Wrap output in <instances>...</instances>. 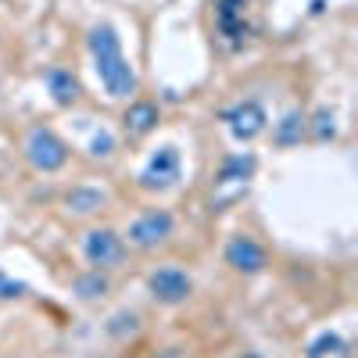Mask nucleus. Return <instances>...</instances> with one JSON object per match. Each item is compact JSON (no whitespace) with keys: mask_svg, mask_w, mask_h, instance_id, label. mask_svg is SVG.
Here are the masks:
<instances>
[{"mask_svg":"<svg viewBox=\"0 0 358 358\" xmlns=\"http://www.w3.org/2000/svg\"><path fill=\"white\" fill-rule=\"evenodd\" d=\"M90 54H94V69L101 76V86L108 90V97L136 94V72L129 69L122 43H118L111 25H97L94 33H90Z\"/></svg>","mask_w":358,"mask_h":358,"instance_id":"obj_1","label":"nucleus"},{"mask_svg":"<svg viewBox=\"0 0 358 358\" xmlns=\"http://www.w3.org/2000/svg\"><path fill=\"white\" fill-rule=\"evenodd\" d=\"M172 229H176L172 212H165V208H155V212H143L140 219L129 222L126 241H129V248H136V251H155V248H162L169 236H172Z\"/></svg>","mask_w":358,"mask_h":358,"instance_id":"obj_2","label":"nucleus"},{"mask_svg":"<svg viewBox=\"0 0 358 358\" xmlns=\"http://www.w3.org/2000/svg\"><path fill=\"white\" fill-rule=\"evenodd\" d=\"M25 158L40 172H57L69 162V147H65V140H57L50 129L36 126L33 133L25 136Z\"/></svg>","mask_w":358,"mask_h":358,"instance_id":"obj_3","label":"nucleus"},{"mask_svg":"<svg viewBox=\"0 0 358 358\" xmlns=\"http://www.w3.org/2000/svg\"><path fill=\"white\" fill-rule=\"evenodd\" d=\"M83 255L97 273L101 268H118L126 262V241L115 229H90L83 236Z\"/></svg>","mask_w":358,"mask_h":358,"instance_id":"obj_4","label":"nucleus"},{"mask_svg":"<svg viewBox=\"0 0 358 358\" xmlns=\"http://www.w3.org/2000/svg\"><path fill=\"white\" fill-rule=\"evenodd\" d=\"M147 287H151L155 301H162V305H183L190 297V290H194L190 276L183 273V268H176V265H165V268H158V273H151Z\"/></svg>","mask_w":358,"mask_h":358,"instance_id":"obj_5","label":"nucleus"},{"mask_svg":"<svg viewBox=\"0 0 358 358\" xmlns=\"http://www.w3.org/2000/svg\"><path fill=\"white\" fill-rule=\"evenodd\" d=\"M179 179V151L176 147H162V151L147 162V169L140 172V187L143 190H169Z\"/></svg>","mask_w":358,"mask_h":358,"instance_id":"obj_6","label":"nucleus"},{"mask_svg":"<svg viewBox=\"0 0 358 358\" xmlns=\"http://www.w3.org/2000/svg\"><path fill=\"white\" fill-rule=\"evenodd\" d=\"M226 262L236 268V273H262L265 268V248L248 233H236L233 241L226 244Z\"/></svg>","mask_w":358,"mask_h":358,"instance_id":"obj_7","label":"nucleus"},{"mask_svg":"<svg viewBox=\"0 0 358 358\" xmlns=\"http://www.w3.org/2000/svg\"><path fill=\"white\" fill-rule=\"evenodd\" d=\"M226 122L236 140H255L265 129V111L255 101H248V104H236L233 111H226Z\"/></svg>","mask_w":358,"mask_h":358,"instance_id":"obj_8","label":"nucleus"},{"mask_svg":"<svg viewBox=\"0 0 358 358\" xmlns=\"http://www.w3.org/2000/svg\"><path fill=\"white\" fill-rule=\"evenodd\" d=\"M122 122H126V133L129 136H147V133L158 126V104H151V101L129 104L126 115H122Z\"/></svg>","mask_w":358,"mask_h":358,"instance_id":"obj_9","label":"nucleus"},{"mask_svg":"<svg viewBox=\"0 0 358 358\" xmlns=\"http://www.w3.org/2000/svg\"><path fill=\"white\" fill-rule=\"evenodd\" d=\"M244 11L248 0H219V29L226 36H244Z\"/></svg>","mask_w":358,"mask_h":358,"instance_id":"obj_10","label":"nucleus"},{"mask_svg":"<svg viewBox=\"0 0 358 358\" xmlns=\"http://www.w3.org/2000/svg\"><path fill=\"white\" fill-rule=\"evenodd\" d=\"M104 204H108V194L97 187H76L69 194V212H76V215H94Z\"/></svg>","mask_w":358,"mask_h":358,"instance_id":"obj_11","label":"nucleus"},{"mask_svg":"<svg viewBox=\"0 0 358 358\" xmlns=\"http://www.w3.org/2000/svg\"><path fill=\"white\" fill-rule=\"evenodd\" d=\"M47 86H50V94H54L57 104H72V101L79 97V83H76V76L65 72V69H50V72H47Z\"/></svg>","mask_w":358,"mask_h":358,"instance_id":"obj_12","label":"nucleus"},{"mask_svg":"<svg viewBox=\"0 0 358 358\" xmlns=\"http://www.w3.org/2000/svg\"><path fill=\"white\" fill-rule=\"evenodd\" d=\"M301 129H305V118H301V115H287V118H283V129H280L276 140H280V143H294L297 136H301Z\"/></svg>","mask_w":358,"mask_h":358,"instance_id":"obj_13","label":"nucleus"},{"mask_svg":"<svg viewBox=\"0 0 358 358\" xmlns=\"http://www.w3.org/2000/svg\"><path fill=\"white\" fill-rule=\"evenodd\" d=\"M76 290H79L83 297H97V294H104V290H108V280H104L101 273H94L90 280H76Z\"/></svg>","mask_w":358,"mask_h":358,"instance_id":"obj_14","label":"nucleus"},{"mask_svg":"<svg viewBox=\"0 0 358 358\" xmlns=\"http://www.w3.org/2000/svg\"><path fill=\"white\" fill-rule=\"evenodd\" d=\"M22 283H15V280H8L4 273H0V297H22Z\"/></svg>","mask_w":358,"mask_h":358,"instance_id":"obj_15","label":"nucleus"},{"mask_svg":"<svg viewBox=\"0 0 358 358\" xmlns=\"http://www.w3.org/2000/svg\"><path fill=\"white\" fill-rule=\"evenodd\" d=\"M244 358H258V355H244Z\"/></svg>","mask_w":358,"mask_h":358,"instance_id":"obj_16","label":"nucleus"}]
</instances>
